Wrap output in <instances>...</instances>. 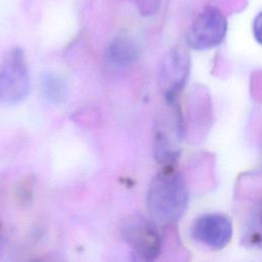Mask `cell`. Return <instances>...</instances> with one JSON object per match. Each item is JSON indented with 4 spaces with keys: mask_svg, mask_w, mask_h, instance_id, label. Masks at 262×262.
<instances>
[{
    "mask_svg": "<svg viewBox=\"0 0 262 262\" xmlns=\"http://www.w3.org/2000/svg\"><path fill=\"white\" fill-rule=\"evenodd\" d=\"M121 233L137 260L154 261L161 255L163 237L152 220L132 215L123 221Z\"/></svg>",
    "mask_w": 262,
    "mask_h": 262,
    "instance_id": "cell-3",
    "label": "cell"
},
{
    "mask_svg": "<svg viewBox=\"0 0 262 262\" xmlns=\"http://www.w3.org/2000/svg\"><path fill=\"white\" fill-rule=\"evenodd\" d=\"M189 69V56L183 48L174 47L163 57L159 69V84L166 101L177 99L186 84Z\"/></svg>",
    "mask_w": 262,
    "mask_h": 262,
    "instance_id": "cell-6",
    "label": "cell"
},
{
    "mask_svg": "<svg viewBox=\"0 0 262 262\" xmlns=\"http://www.w3.org/2000/svg\"><path fill=\"white\" fill-rule=\"evenodd\" d=\"M188 188L183 175L173 166H165L150 181L146 192V208L150 219L159 225H173L188 206Z\"/></svg>",
    "mask_w": 262,
    "mask_h": 262,
    "instance_id": "cell-1",
    "label": "cell"
},
{
    "mask_svg": "<svg viewBox=\"0 0 262 262\" xmlns=\"http://www.w3.org/2000/svg\"><path fill=\"white\" fill-rule=\"evenodd\" d=\"M191 237L212 250H221L232 236V223L228 216L207 213L194 219L190 227Z\"/></svg>",
    "mask_w": 262,
    "mask_h": 262,
    "instance_id": "cell-7",
    "label": "cell"
},
{
    "mask_svg": "<svg viewBox=\"0 0 262 262\" xmlns=\"http://www.w3.org/2000/svg\"><path fill=\"white\" fill-rule=\"evenodd\" d=\"M166 103L167 107L158 115L155 122L152 148L158 163L173 166L181 154L185 123L177 99Z\"/></svg>",
    "mask_w": 262,
    "mask_h": 262,
    "instance_id": "cell-2",
    "label": "cell"
},
{
    "mask_svg": "<svg viewBox=\"0 0 262 262\" xmlns=\"http://www.w3.org/2000/svg\"><path fill=\"white\" fill-rule=\"evenodd\" d=\"M2 241H3V237H2V231H1V224H0V252H1V249H2Z\"/></svg>",
    "mask_w": 262,
    "mask_h": 262,
    "instance_id": "cell-12",
    "label": "cell"
},
{
    "mask_svg": "<svg viewBox=\"0 0 262 262\" xmlns=\"http://www.w3.org/2000/svg\"><path fill=\"white\" fill-rule=\"evenodd\" d=\"M162 0H135L138 12L143 16H149L157 13Z\"/></svg>",
    "mask_w": 262,
    "mask_h": 262,
    "instance_id": "cell-10",
    "label": "cell"
},
{
    "mask_svg": "<svg viewBox=\"0 0 262 262\" xmlns=\"http://www.w3.org/2000/svg\"><path fill=\"white\" fill-rule=\"evenodd\" d=\"M138 56V49L131 38L125 35L116 37L106 48V59L110 64L125 68L132 64Z\"/></svg>",
    "mask_w": 262,
    "mask_h": 262,
    "instance_id": "cell-8",
    "label": "cell"
},
{
    "mask_svg": "<svg viewBox=\"0 0 262 262\" xmlns=\"http://www.w3.org/2000/svg\"><path fill=\"white\" fill-rule=\"evenodd\" d=\"M227 23L222 12L213 6L205 7L186 33V43L194 50H207L219 45L226 34Z\"/></svg>",
    "mask_w": 262,
    "mask_h": 262,
    "instance_id": "cell-5",
    "label": "cell"
},
{
    "mask_svg": "<svg viewBox=\"0 0 262 262\" xmlns=\"http://www.w3.org/2000/svg\"><path fill=\"white\" fill-rule=\"evenodd\" d=\"M29 91L30 76L24 52L19 48H14L0 63V103L20 102Z\"/></svg>",
    "mask_w": 262,
    "mask_h": 262,
    "instance_id": "cell-4",
    "label": "cell"
},
{
    "mask_svg": "<svg viewBox=\"0 0 262 262\" xmlns=\"http://www.w3.org/2000/svg\"><path fill=\"white\" fill-rule=\"evenodd\" d=\"M253 32H254V37L257 40V42L261 43V13L260 12L257 14V16L254 19Z\"/></svg>",
    "mask_w": 262,
    "mask_h": 262,
    "instance_id": "cell-11",
    "label": "cell"
},
{
    "mask_svg": "<svg viewBox=\"0 0 262 262\" xmlns=\"http://www.w3.org/2000/svg\"><path fill=\"white\" fill-rule=\"evenodd\" d=\"M41 89L45 99L51 103H59L63 101L68 92L66 81L52 73L43 75Z\"/></svg>",
    "mask_w": 262,
    "mask_h": 262,
    "instance_id": "cell-9",
    "label": "cell"
}]
</instances>
